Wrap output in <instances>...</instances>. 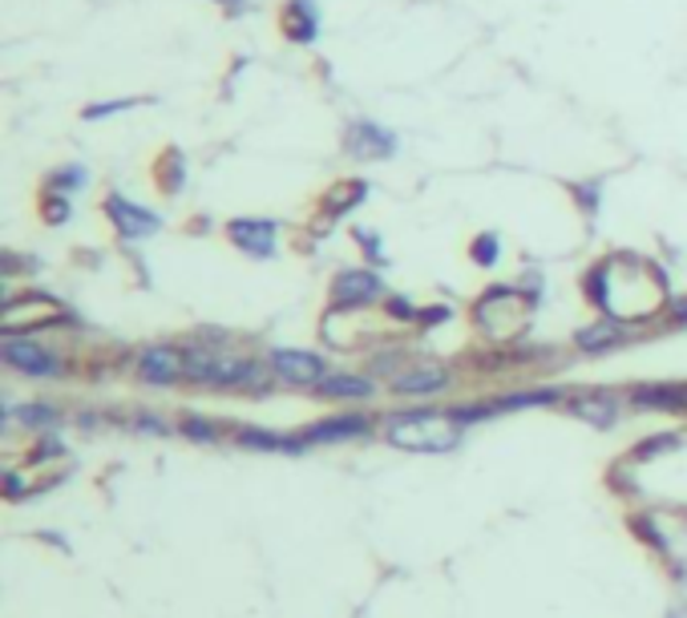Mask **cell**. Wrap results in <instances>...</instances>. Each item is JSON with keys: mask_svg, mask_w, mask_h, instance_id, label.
Wrapping results in <instances>:
<instances>
[{"mask_svg": "<svg viewBox=\"0 0 687 618\" xmlns=\"http://www.w3.org/2000/svg\"><path fill=\"white\" fill-rule=\"evenodd\" d=\"M445 385H450V373L441 364H421L413 373L397 376V392H404V397H429V392H441Z\"/></svg>", "mask_w": 687, "mask_h": 618, "instance_id": "obj_11", "label": "cell"}, {"mask_svg": "<svg viewBox=\"0 0 687 618\" xmlns=\"http://www.w3.org/2000/svg\"><path fill=\"white\" fill-rule=\"evenodd\" d=\"M4 364H12L17 373H29V376L57 373V360H53L41 344H21V339H9V344H4Z\"/></svg>", "mask_w": 687, "mask_h": 618, "instance_id": "obj_10", "label": "cell"}, {"mask_svg": "<svg viewBox=\"0 0 687 618\" xmlns=\"http://www.w3.org/2000/svg\"><path fill=\"white\" fill-rule=\"evenodd\" d=\"M380 295V280L372 271H340L332 283V304L336 307H364Z\"/></svg>", "mask_w": 687, "mask_h": 618, "instance_id": "obj_8", "label": "cell"}, {"mask_svg": "<svg viewBox=\"0 0 687 618\" xmlns=\"http://www.w3.org/2000/svg\"><path fill=\"white\" fill-rule=\"evenodd\" d=\"M155 182H158V190H162V195H178V190H182V182H187V163H182V154L167 150L162 158H158Z\"/></svg>", "mask_w": 687, "mask_h": 618, "instance_id": "obj_15", "label": "cell"}, {"mask_svg": "<svg viewBox=\"0 0 687 618\" xmlns=\"http://www.w3.org/2000/svg\"><path fill=\"white\" fill-rule=\"evenodd\" d=\"M384 437L409 453H450L457 444L453 412H397L384 420Z\"/></svg>", "mask_w": 687, "mask_h": 618, "instance_id": "obj_1", "label": "cell"}, {"mask_svg": "<svg viewBox=\"0 0 687 618\" xmlns=\"http://www.w3.org/2000/svg\"><path fill=\"white\" fill-rule=\"evenodd\" d=\"M364 182H356V178H344V182H336L328 195H324V210L328 214H344V210L360 207V199H364Z\"/></svg>", "mask_w": 687, "mask_h": 618, "instance_id": "obj_16", "label": "cell"}, {"mask_svg": "<svg viewBox=\"0 0 687 618\" xmlns=\"http://www.w3.org/2000/svg\"><path fill=\"white\" fill-rule=\"evenodd\" d=\"M226 239L255 259H267L275 251V222L267 219H235L226 222Z\"/></svg>", "mask_w": 687, "mask_h": 618, "instance_id": "obj_5", "label": "cell"}, {"mask_svg": "<svg viewBox=\"0 0 687 618\" xmlns=\"http://www.w3.org/2000/svg\"><path fill=\"white\" fill-rule=\"evenodd\" d=\"M364 432H368V417H336L311 425L299 441H344V437H364Z\"/></svg>", "mask_w": 687, "mask_h": 618, "instance_id": "obj_12", "label": "cell"}, {"mask_svg": "<svg viewBox=\"0 0 687 618\" xmlns=\"http://www.w3.org/2000/svg\"><path fill=\"white\" fill-rule=\"evenodd\" d=\"M558 392L554 388H542V392H514V397L498 400V409H526V405H554Z\"/></svg>", "mask_w": 687, "mask_h": 618, "instance_id": "obj_18", "label": "cell"}, {"mask_svg": "<svg viewBox=\"0 0 687 618\" xmlns=\"http://www.w3.org/2000/svg\"><path fill=\"white\" fill-rule=\"evenodd\" d=\"M344 150L352 158H364V163H377V158H392L397 154V138L389 129H380L377 122H352L348 134H344Z\"/></svg>", "mask_w": 687, "mask_h": 618, "instance_id": "obj_3", "label": "cell"}, {"mask_svg": "<svg viewBox=\"0 0 687 618\" xmlns=\"http://www.w3.org/2000/svg\"><path fill=\"white\" fill-rule=\"evenodd\" d=\"M574 412H579L582 420L599 425V429H606V425H615V417H619V400L611 397V392H586V397L574 405Z\"/></svg>", "mask_w": 687, "mask_h": 618, "instance_id": "obj_14", "label": "cell"}, {"mask_svg": "<svg viewBox=\"0 0 687 618\" xmlns=\"http://www.w3.org/2000/svg\"><path fill=\"white\" fill-rule=\"evenodd\" d=\"M279 29H284L287 41H296V45H311L316 33H320V9H316V0H284Z\"/></svg>", "mask_w": 687, "mask_h": 618, "instance_id": "obj_6", "label": "cell"}, {"mask_svg": "<svg viewBox=\"0 0 687 618\" xmlns=\"http://www.w3.org/2000/svg\"><path fill=\"white\" fill-rule=\"evenodd\" d=\"M219 4H226V9H243L247 0H219Z\"/></svg>", "mask_w": 687, "mask_h": 618, "instance_id": "obj_25", "label": "cell"}, {"mask_svg": "<svg viewBox=\"0 0 687 618\" xmlns=\"http://www.w3.org/2000/svg\"><path fill=\"white\" fill-rule=\"evenodd\" d=\"M85 182V175H82V166H61L57 175L49 178V187H57V190H65V195H70V190H77Z\"/></svg>", "mask_w": 687, "mask_h": 618, "instance_id": "obj_21", "label": "cell"}, {"mask_svg": "<svg viewBox=\"0 0 687 618\" xmlns=\"http://www.w3.org/2000/svg\"><path fill=\"white\" fill-rule=\"evenodd\" d=\"M182 373H187V356H178L175 348H150L138 356V376L146 385H175Z\"/></svg>", "mask_w": 687, "mask_h": 618, "instance_id": "obj_9", "label": "cell"}, {"mask_svg": "<svg viewBox=\"0 0 687 618\" xmlns=\"http://www.w3.org/2000/svg\"><path fill=\"white\" fill-rule=\"evenodd\" d=\"M182 429H187V437H194V441H214L219 432L207 425V420H199V417H187L182 420Z\"/></svg>", "mask_w": 687, "mask_h": 618, "instance_id": "obj_23", "label": "cell"}, {"mask_svg": "<svg viewBox=\"0 0 687 618\" xmlns=\"http://www.w3.org/2000/svg\"><path fill=\"white\" fill-rule=\"evenodd\" d=\"M187 376L190 380H202V385H247V380L260 376V368L247 360H235L226 352H190Z\"/></svg>", "mask_w": 687, "mask_h": 618, "instance_id": "obj_2", "label": "cell"}, {"mask_svg": "<svg viewBox=\"0 0 687 618\" xmlns=\"http://www.w3.org/2000/svg\"><path fill=\"white\" fill-rule=\"evenodd\" d=\"M469 255H474V263H482V268H494V263H498V234H477L474 247H469Z\"/></svg>", "mask_w": 687, "mask_h": 618, "instance_id": "obj_19", "label": "cell"}, {"mask_svg": "<svg viewBox=\"0 0 687 618\" xmlns=\"http://www.w3.org/2000/svg\"><path fill=\"white\" fill-rule=\"evenodd\" d=\"M272 373L287 385H320L324 380V360L311 352L296 348H275L272 352Z\"/></svg>", "mask_w": 687, "mask_h": 618, "instance_id": "obj_4", "label": "cell"}, {"mask_svg": "<svg viewBox=\"0 0 687 618\" xmlns=\"http://www.w3.org/2000/svg\"><path fill=\"white\" fill-rule=\"evenodd\" d=\"M627 339V332H623V320H603V324H591L579 332V348L582 352H606L615 348V344H623Z\"/></svg>", "mask_w": 687, "mask_h": 618, "instance_id": "obj_13", "label": "cell"}, {"mask_svg": "<svg viewBox=\"0 0 687 618\" xmlns=\"http://www.w3.org/2000/svg\"><path fill=\"white\" fill-rule=\"evenodd\" d=\"M368 392H372V385L360 380V376H332V380L320 385V397L328 400H364Z\"/></svg>", "mask_w": 687, "mask_h": 618, "instance_id": "obj_17", "label": "cell"}, {"mask_svg": "<svg viewBox=\"0 0 687 618\" xmlns=\"http://www.w3.org/2000/svg\"><path fill=\"white\" fill-rule=\"evenodd\" d=\"M70 210H73L70 207V195H45V202H41V219L57 227V222L70 219Z\"/></svg>", "mask_w": 687, "mask_h": 618, "instance_id": "obj_20", "label": "cell"}, {"mask_svg": "<svg viewBox=\"0 0 687 618\" xmlns=\"http://www.w3.org/2000/svg\"><path fill=\"white\" fill-rule=\"evenodd\" d=\"M134 102H102V105H89V109H82L85 122H94V117H109V114H121V109H130Z\"/></svg>", "mask_w": 687, "mask_h": 618, "instance_id": "obj_24", "label": "cell"}, {"mask_svg": "<svg viewBox=\"0 0 687 618\" xmlns=\"http://www.w3.org/2000/svg\"><path fill=\"white\" fill-rule=\"evenodd\" d=\"M21 420H24V425H53V420H57V412L45 409V405H24Z\"/></svg>", "mask_w": 687, "mask_h": 618, "instance_id": "obj_22", "label": "cell"}, {"mask_svg": "<svg viewBox=\"0 0 687 618\" xmlns=\"http://www.w3.org/2000/svg\"><path fill=\"white\" fill-rule=\"evenodd\" d=\"M106 214H109V222L118 227V234H126V239H150V234L158 231V214L134 207V202H126L121 195H109Z\"/></svg>", "mask_w": 687, "mask_h": 618, "instance_id": "obj_7", "label": "cell"}]
</instances>
